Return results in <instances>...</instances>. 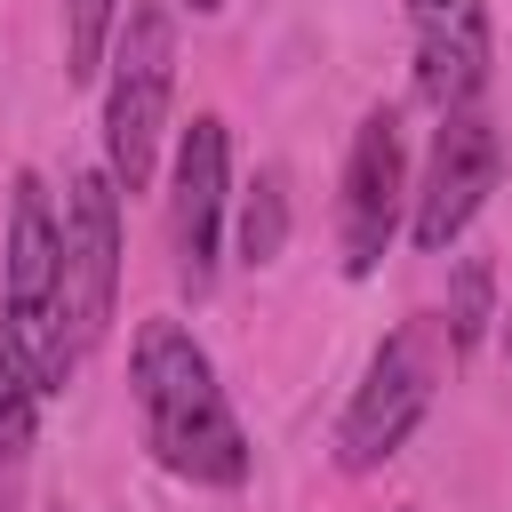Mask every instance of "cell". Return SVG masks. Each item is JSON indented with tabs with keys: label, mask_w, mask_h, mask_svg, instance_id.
<instances>
[{
	"label": "cell",
	"mask_w": 512,
	"mask_h": 512,
	"mask_svg": "<svg viewBox=\"0 0 512 512\" xmlns=\"http://www.w3.org/2000/svg\"><path fill=\"white\" fill-rule=\"evenodd\" d=\"M128 400H136V424H144V448L160 472L192 480V488H240L248 480V432L216 384V360L208 344L184 328V320H144L136 344H128Z\"/></svg>",
	"instance_id": "obj_1"
},
{
	"label": "cell",
	"mask_w": 512,
	"mask_h": 512,
	"mask_svg": "<svg viewBox=\"0 0 512 512\" xmlns=\"http://www.w3.org/2000/svg\"><path fill=\"white\" fill-rule=\"evenodd\" d=\"M448 368H456V352H448V328H440V312H408L376 352H368V368H360V384H352V400H344V416H336V472H384L408 440H416V424L432 416V400H440V384H448Z\"/></svg>",
	"instance_id": "obj_2"
},
{
	"label": "cell",
	"mask_w": 512,
	"mask_h": 512,
	"mask_svg": "<svg viewBox=\"0 0 512 512\" xmlns=\"http://www.w3.org/2000/svg\"><path fill=\"white\" fill-rule=\"evenodd\" d=\"M168 96H176V8L120 0V32L104 56V176L120 200L152 192V176H160Z\"/></svg>",
	"instance_id": "obj_3"
},
{
	"label": "cell",
	"mask_w": 512,
	"mask_h": 512,
	"mask_svg": "<svg viewBox=\"0 0 512 512\" xmlns=\"http://www.w3.org/2000/svg\"><path fill=\"white\" fill-rule=\"evenodd\" d=\"M504 176V136H496V112L488 104H464V112H440L432 128V152H424V176L408 184V240L424 256H448L472 216L488 208Z\"/></svg>",
	"instance_id": "obj_4"
},
{
	"label": "cell",
	"mask_w": 512,
	"mask_h": 512,
	"mask_svg": "<svg viewBox=\"0 0 512 512\" xmlns=\"http://www.w3.org/2000/svg\"><path fill=\"white\" fill-rule=\"evenodd\" d=\"M224 216H232V128L224 112H192L168 160V264L184 296L216 288L224 256Z\"/></svg>",
	"instance_id": "obj_5"
},
{
	"label": "cell",
	"mask_w": 512,
	"mask_h": 512,
	"mask_svg": "<svg viewBox=\"0 0 512 512\" xmlns=\"http://www.w3.org/2000/svg\"><path fill=\"white\" fill-rule=\"evenodd\" d=\"M112 296H120V192L104 168H80L64 192V280H56V336L72 360L104 344Z\"/></svg>",
	"instance_id": "obj_6"
},
{
	"label": "cell",
	"mask_w": 512,
	"mask_h": 512,
	"mask_svg": "<svg viewBox=\"0 0 512 512\" xmlns=\"http://www.w3.org/2000/svg\"><path fill=\"white\" fill-rule=\"evenodd\" d=\"M408 136H400V104H368L360 128H352V152H344V192H336V248H344V272L368 280L384 264V248L400 240L408 224Z\"/></svg>",
	"instance_id": "obj_7"
},
{
	"label": "cell",
	"mask_w": 512,
	"mask_h": 512,
	"mask_svg": "<svg viewBox=\"0 0 512 512\" xmlns=\"http://www.w3.org/2000/svg\"><path fill=\"white\" fill-rule=\"evenodd\" d=\"M408 32H416V96L432 112L488 104V64H496L488 0H408Z\"/></svg>",
	"instance_id": "obj_8"
},
{
	"label": "cell",
	"mask_w": 512,
	"mask_h": 512,
	"mask_svg": "<svg viewBox=\"0 0 512 512\" xmlns=\"http://www.w3.org/2000/svg\"><path fill=\"white\" fill-rule=\"evenodd\" d=\"M288 224H296V208H288V176H280V168H256V176H248V192L232 200V256H240L248 272L280 264Z\"/></svg>",
	"instance_id": "obj_9"
},
{
	"label": "cell",
	"mask_w": 512,
	"mask_h": 512,
	"mask_svg": "<svg viewBox=\"0 0 512 512\" xmlns=\"http://www.w3.org/2000/svg\"><path fill=\"white\" fill-rule=\"evenodd\" d=\"M40 408H48V392H40V376H32V352H24L16 320L0 312V456H8V464H24V456H32Z\"/></svg>",
	"instance_id": "obj_10"
},
{
	"label": "cell",
	"mask_w": 512,
	"mask_h": 512,
	"mask_svg": "<svg viewBox=\"0 0 512 512\" xmlns=\"http://www.w3.org/2000/svg\"><path fill=\"white\" fill-rule=\"evenodd\" d=\"M496 320V264L488 256H456V280H448V304H440V328H448V352L464 360Z\"/></svg>",
	"instance_id": "obj_11"
},
{
	"label": "cell",
	"mask_w": 512,
	"mask_h": 512,
	"mask_svg": "<svg viewBox=\"0 0 512 512\" xmlns=\"http://www.w3.org/2000/svg\"><path fill=\"white\" fill-rule=\"evenodd\" d=\"M56 24H64V80H104V56H112V32H120V0H56Z\"/></svg>",
	"instance_id": "obj_12"
},
{
	"label": "cell",
	"mask_w": 512,
	"mask_h": 512,
	"mask_svg": "<svg viewBox=\"0 0 512 512\" xmlns=\"http://www.w3.org/2000/svg\"><path fill=\"white\" fill-rule=\"evenodd\" d=\"M16 504H24V464L0 456V512H16Z\"/></svg>",
	"instance_id": "obj_13"
},
{
	"label": "cell",
	"mask_w": 512,
	"mask_h": 512,
	"mask_svg": "<svg viewBox=\"0 0 512 512\" xmlns=\"http://www.w3.org/2000/svg\"><path fill=\"white\" fill-rule=\"evenodd\" d=\"M184 8H192V16H224L232 0H184Z\"/></svg>",
	"instance_id": "obj_14"
},
{
	"label": "cell",
	"mask_w": 512,
	"mask_h": 512,
	"mask_svg": "<svg viewBox=\"0 0 512 512\" xmlns=\"http://www.w3.org/2000/svg\"><path fill=\"white\" fill-rule=\"evenodd\" d=\"M496 320H504V360H512V304H504V312H496Z\"/></svg>",
	"instance_id": "obj_15"
},
{
	"label": "cell",
	"mask_w": 512,
	"mask_h": 512,
	"mask_svg": "<svg viewBox=\"0 0 512 512\" xmlns=\"http://www.w3.org/2000/svg\"><path fill=\"white\" fill-rule=\"evenodd\" d=\"M400 512H408V504H400Z\"/></svg>",
	"instance_id": "obj_16"
}]
</instances>
